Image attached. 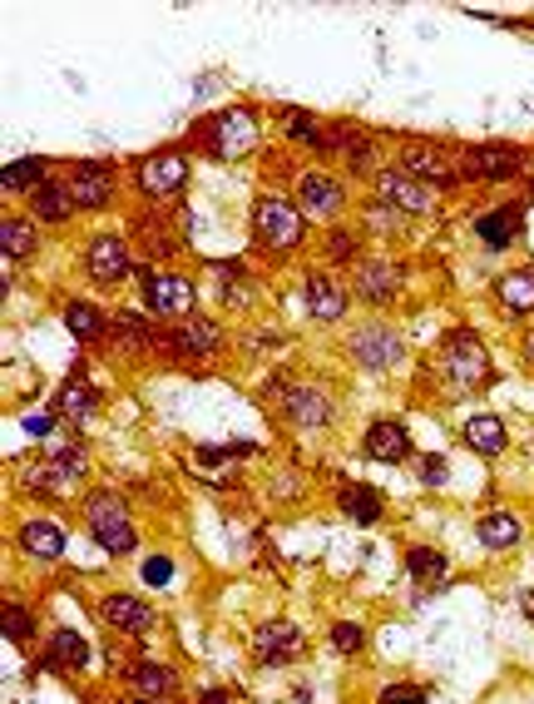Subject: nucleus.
I'll return each mask as SVG.
<instances>
[{
    "instance_id": "nucleus-1",
    "label": "nucleus",
    "mask_w": 534,
    "mask_h": 704,
    "mask_svg": "<svg viewBox=\"0 0 534 704\" xmlns=\"http://www.w3.org/2000/svg\"><path fill=\"white\" fill-rule=\"evenodd\" d=\"M436 362H440V372H446V382L456 387V397H471V392H481L485 382L495 378V358L475 327H450V333L440 337Z\"/></svg>"
},
{
    "instance_id": "nucleus-2",
    "label": "nucleus",
    "mask_w": 534,
    "mask_h": 704,
    "mask_svg": "<svg viewBox=\"0 0 534 704\" xmlns=\"http://www.w3.org/2000/svg\"><path fill=\"white\" fill-rule=\"evenodd\" d=\"M85 526L109 556H134L139 532H134V511L119 491H89L85 497Z\"/></svg>"
},
{
    "instance_id": "nucleus-3",
    "label": "nucleus",
    "mask_w": 534,
    "mask_h": 704,
    "mask_svg": "<svg viewBox=\"0 0 534 704\" xmlns=\"http://www.w3.org/2000/svg\"><path fill=\"white\" fill-rule=\"evenodd\" d=\"M530 164H534V154L510 140H485L456 154L460 179H471V184H505V179H520Z\"/></svg>"
},
{
    "instance_id": "nucleus-4",
    "label": "nucleus",
    "mask_w": 534,
    "mask_h": 704,
    "mask_svg": "<svg viewBox=\"0 0 534 704\" xmlns=\"http://www.w3.org/2000/svg\"><path fill=\"white\" fill-rule=\"evenodd\" d=\"M302 208L288 204V199L278 194H263L253 204V243L263 253H272V259H282V253H298L302 249V234H307V224H302Z\"/></svg>"
},
{
    "instance_id": "nucleus-5",
    "label": "nucleus",
    "mask_w": 534,
    "mask_h": 704,
    "mask_svg": "<svg viewBox=\"0 0 534 704\" xmlns=\"http://www.w3.org/2000/svg\"><path fill=\"white\" fill-rule=\"evenodd\" d=\"M257 134H263L257 130V115L243 105L218 109V115H208V120L198 124V144L223 164H238V159H247V154H257Z\"/></svg>"
},
{
    "instance_id": "nucleus-6",
    "label": "nucleus",
    "mask_w": 534,
    "mask_h": 704,
    "mask_svg": "<svg viewBox=\"0 0 534 704\" xmlns=\"http://www.w3.org/2000/svg\"><path fill=\"white\" fill-rule=\"evenodd\" d=\"M347 353H352L356 368L386 372L406 358V337L396 333L391 323H381V318H366V323H356L352 333H347Z\"/></svg>"
},
{
    "instance_id": "nucleus-7",
    "label": "nucleus",
    "mask_w": 534,
    "mask_h": 704,
    "mask_svg": "<svg viewBox=\"0 0 534 704\" xmlns=\"http://www.w3.org/2000/svg\"><path fill=\"white\" fill-rule=\"evenodd\" d=\"M144 308H149L159 323H183V318L193 313V283L183 278V273H173V269H144Z\"/></svg>"
},
{
    "instance_id": "nucleus-8",
    "label": "nucleus",
    "mask_w": 534,
    "mask_h": 704,
    "mask_svg": "<svg viewBox=\"0 0 534 704\" xmlns=\"http://www.w3.org/2000/svg\"><path fill=\"white\" fill-rule=\"evenodd\" d=\"M80 269H85L89 283L99 288H119V283L134 273V253H129V239L124 234H95L80 253Z\"/></svg>"
},
{
    "instance_id": "nucleus-9",
    "label": "nucleus",
    "mask_w": 534,
    "mask_h": 704,
    "mask_svg": "<svg viewBox=\"0 0 534 704\" xmlns=\"http://www.w3.org/2000/svg\"><path fill=\"white\" fill-rule=\"evenodd\" d=\"M189 184V154L183 150H154L139 164V194L149 204H173Z\"/></svg>"
},
{
    "instance_id": "nucleus-10",
    "label": "nucleus",
    "mask_w": 534,
    "mask_h": 704,
    "mask_svg": "<svg viewBox=\"0 0 534 704\" xmlns=\"http://www.w3.org/2000/svg\"><path fill=\"white\" fill-rule=\"evenodd\" d=\"M372 194H376V204L396 208L401 218L406 214L421 218V214L436 208V189L421 184V179H411V174H401V169H376L372 174Z\"/></svg>"
},
{
    "instance_id": "nucleus-11",
    "label": "nucleus",
    "mask_w": 534,
    "mask_h": 704,
    "mask_svg": "<svg viewBox=\"0 0 534 704\" xmlns=\"http://www.w3.org/2000/svg\"><path fill=\"white\" fill-rule=\"evenodd\" d=\"M396 169L411 174V179H421V184H430V189L460 184V169L450 164V154L440 150L436 140H406L401 144V154H396Z\"/></svg>"
},
{
    "instance_id": "nucleus-12",
    "label": "nucleus",
    "mask_w": 534,
    "mask_h": 704,
    "mask_svg": "<svg viewBox=\"0 0 534 704\" xmlns=\"http://www.w3.org/2000/svg\"><path fill=\"white\" fill-rule=\"evenodd\" d=\"M302 651H307V635H302L298 625H288V620H267V625L253 630V660L263 665V670H282V665H292Z\"/></svg>"
},
{
    "instance_id": "nucleus-13",
    "label": "nucleus",
    "mask_w": 534,
    "mask_h": 704,
    "mask_svg": "<svg viewBox=\"0 0 534 704\" xmlns=\"http://www.w3.org/2000/svg\"><path fill=\"white\" fill-rule=\"evenodd\" d=\"M406 293V263L396 259H362L356 263V298H366L372 308H386Z\"/></svg>"
},
{
    "instance_id": "nucleus-14",
    "label": "nucleus",
    "mask_w": 534,
    "mask_h": 704,
    "mask_svg": "<svg viewBox=\"0 0 534 704\" xmlns=\"http://www.w3.org/2000/svg\"><path fill=\"white\" fill-rule=\"evenodd\" d=\"M223 353V327L204 313H189L183 323H173V358L183 362H214Z\"/></svg>"
},
{
    "instance_id": "nucleus-15",
    "label": "nucleus",
    "mask_w": 534,
    "mask_h": 704,
    "mask_svg": "<svg viewBox=\"0 0 534 704\" xmlns=\"http://www.w3.org/2000/svg\"><path fill=\"white\" fill-rule=\"evenodd\" d=\"M282 417H288L292 427H302V432H321V427L337 422V397H331L327 387H288V397H282Z\"/></svg>"
},
{
    "instance_id": "nucleus-16",
    "label": "nucleus",
    "mask_w": 534,
    "mask_h": 704,
    "mask_svg": "<svg viewBox=\"0 0 534 704\" xmlns=\"http://www.w3.org/2000/svg\"><path fill=\"white\" fill-rule=\"evenodd\" d=\"M99 616H105L109 630H119V635H129V640L154 635V625H159V616H154L149 600L129 596V590H114V596L99 600Z\"/></svg>"
},
{
    "instance_id": "nucleus-17",
    "label": "nucleus",
    "mask_w": 534,
    "mask_h": 704,
    "mask_svg": "<svg viewBox=\"0 0 534 704\" xmlns=\"http://www.w3.org/2000/svg\"><path fill=\"white\" fill-rule=\"evenodd\" d=\"M64 189L75 194V208H109V204H114V169H109L105 159L70 164Z\"/></svg>"
},
{
    "instance_id": "nucleus-18",
    "label": "nucleus",
    "mask_w": 534,
    "mask_h": 704,
    "mask_svg": "<svg viewBox=\"0 0 534 704\" xmlns=\"http://www.w3.org/2000/svg\"><path fill=\"white\" fill-rule=\"evenodd\" d=\"M302 293H307V313L317 318V323H342L347 308H352V293L331 278L327 269H307V283H302Z\"/></svg>"
},
{
    "instance_id": "nucleus-19",
    "label": "nucleus",
    "mask_w": 534,
    "mask_h": 704,
    "mask_svg": "<svg viewBox=\"0 0 534 704\" xmlns=\"http://www.w3.org/2000/svg\"><path fill=\"white\" fill-rule=\"evenodd\" d=\"M298 208L312 218H337L347 208V184L331 174H302L298 179Z\"/></svg>"
},
{
    "instance_id": "nucleus-20",
    "label": "nucleus",
    "mask_w": 534,
    "mask_h": 704,
    "mask_svg": "<svg viewBox=\"0 0 534 704\" xmlns=\"http://www.w3.org/2000/svg\"><path fill=\"white\" fill-rule=\"evenodd\" d=\"M520 234H524V204H500V208H490V214L475 218V239H481L490 253L514 249Z\"/></svg>"
},
{
    "instance_id": "nucleus-21",
    "label": "nucleus",
    "mask_w": 534,
    "mask_h": 704,
    "mask_svg": "<svg viewBox=\"0 0 534 704\" xmlns=\"http://www.w3.org/2000/svg\"><path fill=\"white\" fill-rule=\"evenodd\" d=\"M495 298H500L505 323H524V318L534 313V263L500 273V278H495Z\"/></svg>"
},
{
    "instance_id": "nucleus-22",
    "label": "nucleus",
    "mask_w": 534,
    "mask_h": 704,
    "mask_svg": "<svg viewBox=\"0 0 534 704\" xmlns=\"http://www.w3.org/2000/svg\"><path fill=\"white\" fill-rule=\"evenodd\" d=\"M54 413L70 417V422H89V417L99 413V387L89 382V368H85V362H75V372L64 378L60 397H54Z\"/></svg>"
},
{
    "instance_id": "nucleus-23",
    "label": "nucleus",
    "mask_w": 534,
    "mask_h": 704,
    "mask_svg": "<svg viewBox=\"0 0 534 704\" xmlns=\"http://www.w3.org/2000/svg\"><path fill=\"white\" fill-rule=\"evenodd\" d=\"M362 452L372 456V462H386V466H396V462H411V432L401 422H391V417H381V422H372L366 427V437H362Z\"/></svg>"
},
{
    "instance_id": "nucleus-24",
    "label": "nucleus",
    "mask_w": 534,
    "mask_h": 704,
    "mask_svg": "<svg viewBox=\"0 0 534 704\" xmlns=\"http://www.w3.org/2000/svg\"><path fill=\"white\" fill-rule=\"evenodd\" d=\"M129 228H134V239H139V249L149 253V259H179L183 239L173 234V218L169 214H159V208H154V214H139Z\"/></svg>"
},
{
    "instance_id": "nucleus-25",
    "label": "nucleus",
    "mask_w": 534,
    "mask_h": 704,
    "mask_svg": "<svg viewBox=\"0 0 534 704\" xmlns=\"http://www.w3.org/2000/svg\"><path fill=\"white\" fill-rule=\"evenodd\" d=\"M337 511H342L352 526H376V521L386 516V501L376 487H366V481H342L337 487Z\"/></svg>"
},
{
    "instance_id": "nucleus-26",
    "label": "nucleus",
    "mask_w": 534,
    "mask_h": 704,
    "mask_svg": "<svg viewBox=\"0 0 534 704\" xmlns=\"http://www.w3.org/2000/svg\"><path fill=\"white\" fill-rule=\"evenodd\" d=\"M89 665V640L80 635V630H70V625H60L50 635V651H45V660H40V670H60V675H75V670H85Z\"/></svg>"
},
{
    "instance_id": "nucleus-27",
    "label": "nucleus",
    "mask_w": 534,
    "mask_h": 704,
    "mask_svg": "<svg viewBox=\"0 0 534 704\" xmlns=\"http://www.w3.org/2000/svg\"><path fill=\"white\" fill-rule=\"evenodd\" d=\"M327 154H342L347 169H352V174H372V164H376V140H372V134H362V130H352V124H331Z\"/></svg>"
},
{
    "instance_id": "nucleus-28",
    "label": "nucleus",
    "mask_w": 534,
    "mask_h": 704,
    "mask_svg": "<svg viewBox=\"0 0 534 704\" xmlns=\"http://www.w3.org/2000/svg\"><path fill=\"white\" fill-rule=\"evenodd\" d=\"M64 546H70V536H64L60 521L35 516V521H25V526H21V551L35 556V561H60Z\"/></svg>"
},
{
    "instance_id": "nucleus-29",
    "label": "nucleus",
    "mask_w": 534,
    "mask_h": 704,
    "mask_svg": "<svg viewBox=\"0 0 534 704\" xmlns=\"http://www.w3.org/2000/svg\"><path fill=\"white\" fill-rule=\"evenodd\" d=\"M460 437H465V446H471L475 456H485V462L505 456V446H510V432H505V422L495 413H475L471 422L460 427Z\"/></svg>"
},
{
    "instance_id": "nucleus-30",
    "label": "nucleus",
    "mask_w": 534,
    "mask_h": 704,
    "mask_svg": "<svg viewBox=\"0 0 534 704\" xmlns=\"http://www.w3.org/2000/svg\"><path fill=\"white\" fill-rule=\"evenodd\" d=\"M124 680L134 684V694H149V700H169L179 690V670L159 660H139V665H124Z\"/></svg>"
},
{
    "instance_id": "nucleus-31",
    "label": "nucleus",
    "mask_w": 534,
    "mask_h": 704,
    "mask_svg": "<svg viewBox=\"0 0 534 704\" xmlns=\"http://www.w3.org/2000/svg\"><path fill=\"white\" fill-rule=\"evenodd\" d=\"M475 536H481L485 551H514L524 526H520V516H510V511H485V516L475 521Z\"/></svg>"
},
{
    "instance_id": "nucleus-32",
    "label": "nucleus",
    "mask_w": 534,
    "mask_h": 704,
    "mask_svg": "<svg viewBox=\"0 0 534 704\" xmlns=\"http://www.w3.org/2000/svg\"><path fill=\"white\" fill-rule=\"evenodd\" d=\"M406 571H411V581H421L426 590H440V585L450 581V556L436 551V546H411Z\"/></svg>"
},
{
    "instance_id": "nucleus-33",
    "label": "nucleus",
    "mask_w": 534,
    "mask_h": 704,
    "mask_svg": "<svg viewBox=\"0 0 534 704\" xmlns=\"http://www.w3.org/2000/svg\"><path fill=\"white\" fill-rule=\"evenodd\" d=\"M64 327L80 337V343H105L109 337V318L105 308L85 303V298H75V303H64Z\"/></svg>"
},
{
    "instance_id": "nucleus-34",
    "label": "nucleus",
    "mask_w": 534,
    "mask_h": 704,
    "mask_svg": "<svg viewBox=\"0 0 534 704\" xmlns=\"http://www.w3.org/2000/svg\"><path fill=\"white\" fill-rule=\"evenodd\" d=\"M21 487L31 491V497L50 501V497H60V491H64V477L54 472L50 456H25V462H21Z\"/></svg>"
},
{
    "instance_id": "nucleus-35",
    "label": "nucleus",
    "mask_w": 534,
    "mask_h": 704,
    "mask_svg": "<svg viewBox=\"0 0 534 704\" xmlns=\"http://www.w3.org/2000/svg\"><path fill=\"white\" fill-rule=\"evenodd\" d=\"M31 208H35L40 224H64V218L75 214V194H70L64 184H50V179H45V184L31 194Z\"/></svg>"
},
{
    "instance_id": "nucleus-36",
    "label": "nucleus",
    "mask_w": 534,
    "mask_h": 704,
    "mask_svg": "<svg viewBox=\"0 0 534 704\" xmlns=\"http://www.w3.org/2000/svg\"><path fill=\"white\" fill-rule=\"evenodd\" d=\"M0 253H5V263L31 259L35 253V224L31 218H15V214L0 218Z\"/></svg>"
},
{
    "instance_id": "nucleus-37",
    "label": "nucleus",
    "mask_w": 534,
    "mask_h": 704,
    "mask_svg": "<svg viewBox=\"0 0 534 704\" xmlns=\"http://www.w3.org/2000/svg\"><path fill=\"white\" fill-rule=\"evenodd\" d=\"M54 462V472L64 477V487H75V481H85V472H89V456H85V446H70V442H60L54 437L50 442V452H45Z\"/></svg>"
},
{
    "instance_id": "nucleus-38",
    "label": "nucleus",
    "mask_w": 534,
    "mask_h": 704,
    "mask_svg": "<svg viewBox=\"0 0 534 704\" xmlns=\"http://www.w3.org/2000/svg\"><path fill=\"white\" fill-rule=\"evenodd\" d=\"M40 184H45V159L5 164V174H0V189H5V194H35Z\"/></svg>"
},
{
    "instance_id": "nucleus-39",
    "label": "nucleus",
    "mask_w": 534,
    "mask_h": 704,
    "mask_svg": "<svg viewBox=\"0 0 534 704\" xmlns=\"http://www.w3.org/2000/svg\"><path fill=\"white\" fill-rule=\"evenodd\" d=\"M218 303H223L228 313H253V303H257V283H253V273L218 283Z\"/></svg>"
},
{
    "instance_id": "nucleus-40",
    "label": "nucleus",
    "mask_w": 534,
    "mask_h": 704,
    "mask_svg": "<svg viewBox=\"0 0 534 704\" xmlns=\"http://www.w3.org/2000/svg\"><path fill=\"white\" fill-rule=\"evenodd\" d=\"M282 115H288V120H282V124H288V140H298V144H307V150L327 154V134L312 124L307 109H282Z\"/></svg>"
},
{
    "instance_id": "nucleus-41",
    "label": "nucleus",
    "mask_w": 534,
    "mask_h": 704,
    "mask_svg": "<svg viewBox=\"0 0 534 704\" xmlns=\"http://www.w3.org/2000/svg\"><path fill=\"white\" fill-rule=\"evenodd\" d=\"M5 640H11V645H31L35 640V616L25 606H15V600H5Z\"/></svg>"
},
{
    "instance_id": "nucleus-42",
    "label": "nucleus",
    "mask_w": 534,
    "mask_h": 704,
    "mask_svg": "<svg viewBox=\"0 0 534 704\" xmlns=\"http://www.w3.org/2000/svg\"><path fill=\"white\" fill-rule=\"evenodd\" d=\"M411 472H416L421 487H446V481H450V462H446V456H411Z\"/></svg>"
},
{
    "instance_id": "nucleus-43",
    "label": "nucleus",
    "mask_w": 534,
    "mask_h": 704,
    "mask_svg": "<svg viewBox=\"0 0 534 704\" xmlns=\"http://www.w3.org/2000/svg\"><path fill=\"white\" fill-rule=\"evenodd\" d=\"M321 253H327L331 263H352L356 259V234L352 228H331L327 239H321Z\"/></svg>"
},
{
    "instance_id": "nucleus-44",
    "label": "nucleus",
    "mask_w": 534,
    "mask_h": 704,
    "mask_svg": "<svg viewBox=\"0 0 534 704\" xmlns=\"http://www.w3.org/2000/svg\"><path fill=\"white\" fill-rule=\"evenodd\" d=\"M331 645L342 655H362V645H366L362 625H356V620H337V625H331Z\"/></svg>"
},
{
    "instance_id": "nucleus-45",
    "label": "nucleus",
    "mask_w": 534,
    "mask_h": 704,
    "mask_svg": "<svg viewBox=\"0 0 534 704\" xmlns=\"http://www.w3.org/2000/svg\"><path fill=\"white\" fill-rule=\"evenodd\" d=\"M302 491H307V481H302V472H292V466H282L278 477H272V497H278V501H288V497L298 501Z\"/></svg>"
},
{
    "instance_id": "nucleus-46",
    "label": "nucleus",
    "mask_w": 534,
    "mask_h": 704,
    "mask_svg": "<svg viewBox=\"0 0 534 704\" xmlns=\"http://www.w3.org/2000/svg\"><path fill=\"white\" fill-rule=\"evenodd\" d=\"M376 704H426V690H416V684H386L376 694Z\"/></svg>"
},
{
    "instance_id": "nucleus-47",
    "label": "nucleus",
    "mask_w": 534,
    "mask_h": 704,
    "mask_svg": "<svg viewBox=\"0 0 534 704\" xmlns=\"http://www.w3.org/2000/svg\"><path fill=\"white\" fill-rule=\"evenodd\" d=\"M366 228L396 234V228H401V214H396V208H386V204H376V208H366Z\"/></svg>"
},
{
    "instance_id": "nucleus-48",
    "label": "nucleus",
    "mask_w": 534,
    "mask_h": 704,
    "mask_svg": "<svg viewBox=\"0 0 534 704\" xmlns=\"http://www.w3.org/2000/svg\"><path fill=\"white\" fill-rule=\"evenodd\" d=\"M144 581H149V585H169L173 581V565L163 561V556H149V561H144Z\"/></svg>"
},
{
    "instance_id": "nucleus-49",
    "label": "nucleus",
    "mask_w": 534,
    "mask_h": 704,
    "mask_svg": "<svg viewBox=\"0 0 534 704\" xmlns=\"http://www.w3.org/2000/svg\"><path fill=\"white\" fill-rule=\"evenodd\" d=\"M204 273H208V278H214V283H228V278H243L247 269H243V263H238V259H223V263H208Z\"/></svg>"
},
{
    "instance_id": "nucleus-50",
    "label": "nucleus",
    "mask_w": 534,
    "mask_h": 704,
    "mask_svg": "<svg viewBox=\"0 0 534 704\" xmlns=\"http://www.w3.org/2000/svg\"><path fill=\"white\" fill-rule=\"evenodd\" d=\"M520 362L534 372V327H524V333H520Z\"/></svg>"
},
{
    "instance_id": "nucleus-51",
    "label": "nucleus",
    "mask_w": 534,
    "mask_h": 704,
    "mask_svg": "<svg viewBox=\"0 0 534 704\" xmlns=\"http://www.w3.org/2000/svg\"><path fill=\"white\" fill-rule=\"evenodd\" d=\"M282 343H288L282 333H253L247 337V347H282Z\"/></svg>"
},
{
    "instance_id": "nucleus-52",
    "label": "nucleus",
    "mask_w": 534,
    "mask_h": 704,
    "mask_svg": "<svg viewBox=\"0 0 534 704\" xmlns=\"http://www.w3.org/2000/svg\"><path fill=\"white\" fill-rule=\"evenodd\" d=\"M520 610H524V620L534 625V590H520Z\"/></svg>"
},
{
    "instance_id": "nucleus-53",
    "label": "nucleus",
    "mask_w": 534,
    "mask_h": 704,
    "mask_svg": "<svg viewBox=\"0 0 534 704\" xmlns=\"http://www.w3.org/2000/svg\"><path fill=\"white\" fill-rule=\"evenodd\" d=\"M50 427H54L50 417H31V432H35V437H50Z\"/></svg>"
},
{
    "instance_id": "nucleus-54",
    "label": "nucleus",
    "mask_w": 534,
    "mask_h": 704,
    "mask_svg": "<svg viewBox=\"0 0 534 704\" xmlns=\"http://www.w3.org/2000/svg\"><path fill=\"white\" fill-rule=\"evenodd\" d=\"M198 704H228V694L223 690H204L198 694Z\"/></svg>"
},
{
    "instance_id": "nucleus-55",
    "label": "nucleus",
    "mask_w": 534,
    "mask_h": 704,
    "mask_svg": "<svg viewBox=\"0 0 534 704\" xmlns=\"http://www.w3.org/2000/svg\"><path fill=\"white\" fill-rule=\"evenodd\" d=\"M124 704H169V700H149V694H134V700H124Z\"/></svg>"
}]
</instances>
